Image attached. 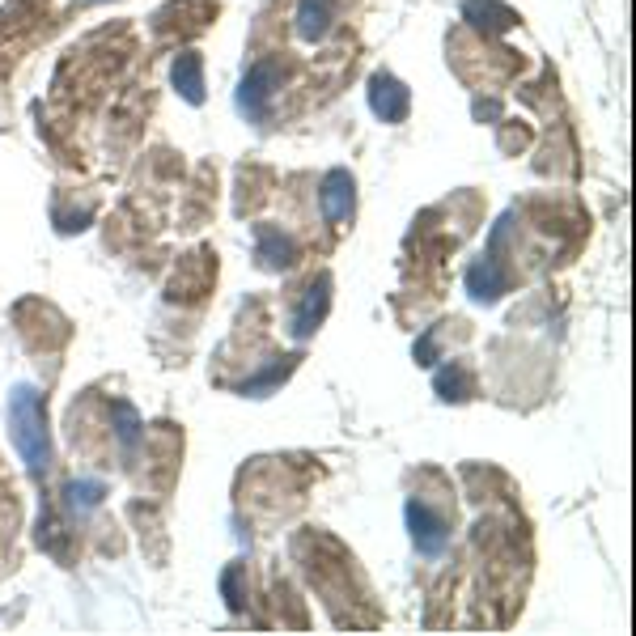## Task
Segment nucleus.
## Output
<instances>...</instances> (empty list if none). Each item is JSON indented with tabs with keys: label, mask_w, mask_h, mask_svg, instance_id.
Segmentation results:
<instances>
[{
	"label": "nucleus",
	"mask_w": 636,
	"mask_h": 636,
	"mask_svg": "<svg viewBox=\"0 0 636 636\" xmlns=\"http://www.w3.org/2000/svg\"><path fill=\"white\" fill-rule=\"evenodd\" d=\"M9 437H13V450L22 454L26 471L34 480H43L47 467H51V441H47V412H43V395L34 386H13L9 391Z\"/></svg>",
	"instance_id": "nucleus-1"
},
{
	"label": "nucleus",
	"mask_w": 636,
	"mask_h": 636,
	"mask_svg": "<svg viewBox=\"0 0 636 636\" xmlns=\"http://www.w3.org/2000/svg\"><path fill=\"white\" fill-rule=\"evenodd\" d=\"M276 90H280V64H276V60H259L251 73L242 77L238 111L251 119V123H268V111H272Z\"/></svg>",
	"instance_id": "nucleus-2"
},
{
	"label": "nucleus",
	"mask_w": 636,
	"mask_h": 636,
	"mask_svg": "<svg viewBox=\"0 0 636 636\" xmlns=\"http://www.w3.org/2000/svg\"><path fill=\"white\" fill-rule=\"evenodd\" d=\"M408 526H412V543H416L420 556H441V552H446L450 526H446V518H437L420 497L408 501Z\"/></svg>",
	"instance_id": "nucleus-3"
},
{
	"label": "nucleus",
	"mask_w": 636,
	"mask_h": 636,
	"mask_svg": "<svg viewBox=\"0 0 636 636\" xmlns=\"http://www.w3.org/2000/svg\"><path fill=\"white\" fill-rule=\"evenodd\" d=\"M369 106H374V115L382 123H403L412 111V94H408V85L395 81L391 73H382L369 81Z\"/></svg>",
	"instance_id": "nucleus-4"
},
{
	"label": "nucleus",
	"mask_w": 636,
	"mask_h": 636,
	"mask_svg": "<svg viewBox=\"0 0 636 636\" xmlns=\"http://www.w3.org/2000/svg\"><path fill=\"white\" fill-rule=\"evenodd\" d=\"M327 310H331V276H318L314 285L306 289L302 306L293 310V318H289V331L297 335V340H306V335H314V331H318V323H323V318H327Z\"/></svg>",
	"instance_id": "nucleus-5"
},
{
	"label": "nucleus",
	"mask_w": 636,
	"mask_h": 636,
	"mask_svg": "<svg viewBox=\"0 0 636 636\" xmlns=\"http://www.w3.org/2000/svg\"><path fill=\"white\" fill-rule=\"evenodd\" d=\"M318 204H323V217L331 225H340L352 217V208H357V183H352L348 170H331L323 179V191H318Z\"/></svg>",
	"instance_id": "nucleus-6"
},
{
	"label": "nucleus",
	"mask_w": 636,
	"mask_h": 636,
	"mask_svg": "<svg viewBox=\"0 0 636 636\" xmlns=\"http://www.w3.org/2000/svg\"><path fill=\"white\" fill-rule=\"evenodd\" d=\"M255 259L263 263V268H289V263L297 259V246H293V238L280 234V229L259 225L255 229Z\"/></svg>",
	"instance_id": "nucleus-7"
},
{
	"label": "nucleus",
	"mask_w": 636,
	"mask_h": 636,
	"mask_svg": "<svg viewBox=\"0 0 636 636\" xmlns=\"http://www.w3.org/2000/svg\"><path fill=\"white\" fill-rule=\"evenodd\" d=\"M467 289L475 302H497V297L505 293V272L497 268V259L492 255H480L471 263V272H467Z\"/></svg>",
	"instance_id": "nucleus-8"
},
{
	"label": "nucleus",
	"mask_w": 636,
	"mask_h": 636,
	"mask_svg": "<svg viewBox=\"0 0 636 636\" xmlns=\"http://www.w3.org/2000/svg\"><path fill=\"white\" fill-rule=\"evenodd\" d=\"M335 22V0H302L297 5V34L306 43H318Z\"/></svg>",
	"instance_id": "nucleus-9"
},
{
	"label": "nucleus",
	"mask_w": 636,
	"mask_h": 636,
	"mask_svg": "<svg viewBox=\"0 0 636 636\" xmlns=\"http://www.w3.org/2000/svg\"><path fill=\"white\" fill-rule=\"evenodd\" d=\"M174 85H179V94L187 102H204V64L196 51H187V56L174 60Z\"/></svg>",
	"instance_id": "nucleus-10"
},
{
	"label": "nucleus",
	"mask_w": 636,
	"mask_h": 636,
	"mask_svg": "<svg viewBox=\"0 0 636 636\" xmlns=\"http://www.w3.org/2000/svg\"><path fill=\"white\" fill-rule=\"evenodd\" d=\"M102 492H106V488H102L98 480H77V484H68V492H64V497H68V509H73L77 518H85V514H90V509H98Z\"/></svg>",
	"instance_id": "nucleus-11"
}]
</instances>
